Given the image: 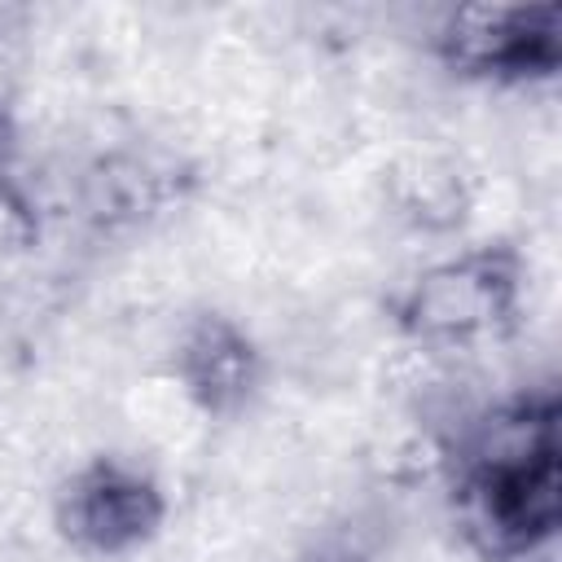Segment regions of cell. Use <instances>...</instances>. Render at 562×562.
I'll return each mask as SVG.
<instances>
[{"label":"cell","instance_id":"3","mask_svg":"<svg viewBox=\"0 0 562 562\" xmlns=\"http://www.w3.org/2000/svg\"><path fill=\"white\" fill-rule=\"evenodd\" d=\"M439 53L470 75H544L562 57L553 4H461L439 31Z\"/></svg>","mask_w":562,"mask_h":562},{"label":"cell","instance_id":"6","mask_svg":"<svg viewBox=\"0 0 562 562\" xmlns=\"http://www.w3.org/2000/svg\"><path fill=\"white\" fill-rule=\"evenodd\" d=\"M35 211L31 202L9 184V176L0 180V250H22L35 241Z\"/></svg>","mask_w":562,"mask_h":562},{"label":"cell","instance_id":"7","mask_svg":"<svg viewBox=\"0 0 562 562\" xmlns=\"http://www.w3.org/2000/svg\"><path fill=\"white\" fill-rule=\"evenodd\" d=\"M13 154H18V123H13V114L0 105V180L9 176Z\"/></svg>","mask_w":562,"mask_h":562},{"label":"cell","instance_id":"5","mask_svg":"<svg viewBox=\"0 0 562 562\" xmlns=\"http://www.w3.org/2000/svg\"><path fill=\"white\" fill-rule=\"evenodd\" d=\"M176 373H180L184 395L198 408H206V413H233L255 391L259 351L250 347V338L233 321L202 316L184 334V342L176 351Z\"/></svg>","mask_w":562,"mask_h":562},{"label":"cell","instance_id":"2","mask_svg":"<svg viewBox=\"0 0 562 562\" xmlns=\"http://www.w3.org/2000/svg\"><path fill=\"white\" fill-rule=\"evenodd\" d=\"M522 268L509 250H470L417 277L400 303V321L422 342H474L509 325Z\"/></svg>","mask_w":562,"mask_h":562},{"label":"cell","instance_id":"4","mask_svg":"<svg viewBox=\"0 0 562 562\" xmlns=\"http://www.w3.org/2000/svg\"><path fill=\"white\" fill-rule=\"evenodd\" d=\"M162 522V492L132 465L101 461L83 470L61 505V527L92 553H127Z\"/></svg>","mask_w":562,"mask_h":562},{"label":"cell","instance_id":"1","mask_svg":"<svg viewBox=\"0 0 562 562\" xmlns=\"http://www.w3.org/2000/svg\"><path fill=\"white\" fill-rule=\"evenodd\" d=\"M562 518L558 452L514 461H470L461 483V527L487 558L531 553Z\"/></svg>","mask_w":562,"mask_h":562}]
</instances>
